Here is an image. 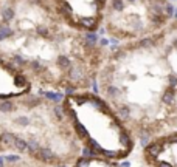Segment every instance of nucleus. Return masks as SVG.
<instances>
[{
    "instance_id": "f257e3e1",
    "label": "nucleus",
    "mask_w": 177,
    "mask_h": 167,
    "mask_svg": "<svg viewBox=\"0 0 177 167\" xmlns=\"http://www.w3.org/2000/svg\"><path fill=\"white\" fill-rule=\"evenodd\" d=\"M95 82L135 139L177 129V84L160 33L106 49Z\"/></svg>"
},
{
    "instance_id": "f03ea898",
    "label": "nucleus",
    "mask_w": 177,
    "mask_h": 167,
    "mask_svg": "<svg viewBox=\"0 0 177 167\" xmlns=\"http://www.w3.org/2000/svg\"><path fill=\"white\" fill-rule=\"evenodd\" d=\"M26 14L11 30L24 34V49L14 53L10 64L25 68L58 91L89 90L96 80L106 48L92 34L67 23L50 0H24Z\"/></svg>"
},
{
    "instance_id": "7ed1b4c3",
    "label": "nucleus",
    "mask_w": 177,
    "mask_h": 167,
    "mask_svg": "<svg viewBox=\"0 0 177 167\" xmlns=\"http://www.w3.org/2000/svg\"><path fill=\"white\" fill-rule=\"evenodd\" d=\"M76 136L87 155L126 159L135 147V136L120 115L98 93L89 90L67 93L62 104Z\"/></svg>"
},
{
    "instance_id": "20e7f679",
    "label": "nucleus",
    "mask_w": 177,
    "mask_h": 167,
    "mask_svg": "<svg viewBox=\"0 0 177 167\" xmlns=\"http://www.w3.org/2000/svg\"><path fill=\"white\" fill-rule=\"evenodd\" d=\"M176 17L172 0H107L101 30L117 43L146 39Z\"/></svg>"
},
{
    "instance_id": "39448f33",
    "label": "nucleus",
    "mask_w": 177,
    "mask_h": 167,
    "mask_svg": "<svg viewBox=\"0 0 177 167\" xmlns=\"http://www.w3.org/2000/svg\"><path fill=\"white\" fill-rule=\"evenodd\" d=\"M58 14L71 28L95 34L101 28L107 0H50Z\"/></svg>"
},
{
    "instance_id": "423d86ee",
    "label": "nucleus",
    "mask_w": 177,
    "mask_h": 167,
    "mask_svg": "<svg viewBox=\"0 0 177 167\" xmlns=\"http://www.w3.org/2000/svg\"><path fill=\"white\" fill-rule=\"evenodd\" d=\"M142 158L148 167H177V129L148 139Z\"/></svg>"
},
{
    "instance_id": "0eeeda50",
    "label": "nucleus",
    "mask_w": 177,
    "mask_h": 167,
    "mask_svg": "<svg viewBox=\"0 0 177 167\" xmlns=\"http://www.w3.org/2000/svg\"><path fill=\"white\" fill-rule=\"evenodd\" d=\"M160 36H162L166 60L169 64L171 73L174 76L176 84H177V17H174L171 20V23L165 30L160 31Z\"/></svg>"
},
{
    "instance_id": "6e6552de",
    "label": "nucleus",
    "mask_w": 177,
    "mask_h": 167,
    "mask_svg": "<svg viewBox=\"0 0 177 167\" xmlns=\"http://www.w3.org/2000/svg\"><path fill=\"white\" fill-rule=\"evenodd\" d=\"M75 167H123V166L120 164V161L84 153L81 158H78Z\"/></svg>"
},
{
    "instance_id": "1a4fd4ad",
    "label": "nucleus",
    "mask_w": 177,
    "mask_h": 167,
    "mask_svg": "<svg viewBox=\"0 0 177 167\" xmlns=\"http://www.w3.org/2000/svg\"><path fill=\"white\" fill-rule=\"evenodd\" d=\"M14 147L17 148V152H26L28 150V141L26 139H24V138H14Z\"/></svg>"
},
{
    "instance_id": "9d476101",
    "label": "nucleus",
    "mask_w": 177,
    "mask_h": 167,
    "mask_svg": "<svg viewBox=\"0 0 177 167\" xmlns=\"http://www.w3.org/2000/svg\"><path fill=\"white\" fill-rule=\"evenodd\" d=\"M0 142H2L3 146H10L11 142H14V136H12L11 133H3L2 136H0Z\"/></svg>"
},
{
    "instance_id": "9b49d317",
    "label": "nucleus",
    "mask_w": 177,
    "mask_h": 167,
    "mask_svg": "<svg viewBox=\"0 0 177 167\" xmlns=\"http://www.w3.org/2000/svg\"><path fill=\"white\" fill-rule=\"evenodd\" d=\"M12 108H14V105H12V102H10V101H5V102L0 104V111H2V113H8Z\"/></svg>"
},
{
    "instance_id": "f8f14e48",
    "label": "nucleus",
    "mask_w": 177,
    "mask_h": 167,
    "mask_svg": "<svg viewBox=\"0 0 177 167\" xmlns=\"http://www.w3.org/2000/svg\"><path fill=\"white\" fill-rule=\"evenodd\" d=\"M6 161H8V162H19L20 158L16 156V155H10V156H6Z\"/></svg>"
},
{
    "instance_id": "ddd939ff",
    "label": "nucleus",
    "mask_w": 177,
    "mask_h": 167,
    "mask_svg": "<svg viewBox=\"0 0 177 167\" xmlns=\"http://www.w3.org/2000/svg\"><path fill=\"white\" fill-rule=\"evenodd\" d=\"M17 122L22 124V125H28V124H30V119H28V118H24V116H22V118H17Z\"/></svg>"
},
{
    "instance_id": "4468645a",
    "label": "nucleus",
    "mask_w": 177,
    "mask_h": 167,
    "mask_svg": "<svg viewBox=\"0 0 177 167\" xmlns=\"http://www.w3.org/2000/svg\"><path fill=\"white\" fill-rule=\"evenodd\" d=\"M3 161H5V159H3V158H0V167H3Z\"/></svg>"
},
{
    "instance_id": "2eb2a0df",
    "label": "nucleus",
    "mask_w": 177,
    "mask_h": 167,
    "mask_svg": "<svg viewBox=\"0 0 177 167\" xmlns=\"http://www.w3.org/2000/svg\"><path fill=\"white\" fill-rule=\"evenodd\" d=\"M144 167H148V166H144Z\"/></svg>"
}]
</instances>
